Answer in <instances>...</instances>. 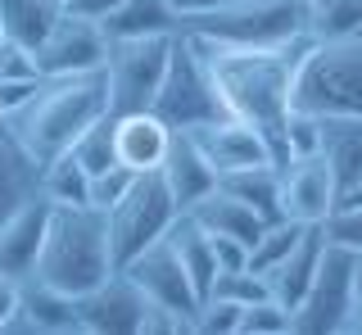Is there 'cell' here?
<instances>
[{
    "mask_svg": "<svg viewBox=\"0 0 362 335\" xmlns=\"http://www.w3.org/2000/svg\"><path fill=\"white\" fill-rule=\"evenodd\" d=\"M199 41V37H195ZM313 37L276 41V46H226V41H199L209 73L218 82L235 118H245L254 131H263L272 159L290 163L286 150V127L294 114V73H299L303 54H308Z\"/></svg>",
    "mask_w": 362,
    "mask_h": 335,
    "instance_id": "6da1fadb",
    "label": "cell"
},
{
    "mask_svg": "<svg viewBox=\"0 0 362 335\" xmlns=\"http://www.w3.org/2000/svg\"><path fill=\"white\" fill-rule=\"evenodd\" d=\"M109 109V82L105 69L95 73H64V77H45L37 86V95L9 118L14 136L28 145V154L37 163H50L68 154L82 131H90Z\"/></svg>",
    "mask_w": 362,
    "mask_h": 335,
    "instance_id": "7a4b0ae2",
    "label": "cell"
},
{
    "mask_svg": "<svg viewBox=\"0 0 362 335\" xmlns=\"http://www.w3.org/2000/svg\"><path fill=\"white\" fill-rule=\"evenodd\" d=\"M113 272H118V259L109 245V218L90 204H54L32 276L82 299L95 286H105Z\"/></svg>",
    "mask_w": 362,
    "mask_h": 335,
    "instance_id": "3957f363",
    "label": "cell"
},
{
    "mask_svg": "<svg viewBox=\"0 0 362 335\" xmlns=\"http://www.w3.org/2000/svg\"><path fill=\"white\" fill-rule=\"evenodd\" d=\"M181 32L226 46H276L308 37V0H222L204 14L181 18Z\"/></svg>",
    "mask_w": 362,
    "mask_h": 335,
    "instance_id": "277c9868",
    "label": "cell"
},
{
    "mask_svg": "<svg viewBox=\"0 0 362 335\" xmlns=\"http://www.w3.org/2000/svg\"><path fill=\"white\" fill-rule=\"evenodd\" d=\"M294 109L362 118V37L313 41L294 73Z\"/></svg>",
    "mask_w": 362,
    "mask_h": 335,
    "instance_id": "5b68a950",
    "label": "cell"
},
{
    "mask_svg": "<svg viewBox=\"0 0 362 335\" xmlns=\"http://www.w3.org/2000/svg\"><path fill=\"white\" fill-rule=\"evenodd\" d=\"M150 109L168 122V127H177V131H195V127H204V122L231 118V109H226V100L218 91V82H213L209 59H204V50H199L195 37L177 32L173 59H168V73H163V86H158V95H154Z\"/></svg>",
    "mask_w": 362,
    "mask_h": 335,
    "instance_id": "8992f818",
    "label": "cell"
},
{
    "mask_svg": "<svg viewBox=\"0 0 362 335\" xmlns=\"http://www.w3.org/2000/svg\"><path fill=\"white\" fill-rule=\"evenodd\" d=\"M109 245H113V259L132 263L141 249H150L154 240H163L168 231H173V222L181 218L173 191H168L163 172H141L136 177V186L127 191L118 208H109Z\"/></svg>",
    "mask_w": 362,
    "mask_h": 335,
    "instance_id": "52a82bcc",
    "label": "cell"
},
{
    "mask_svg": "<svg viewBox=\"0 0 362 335\" xmlns=\"http://www.w3.org/2000/svg\"><path fill=\"white\" fill-rule=\"evenodd\" d=\"M177 37H122L109 41L105 59V82H109V109L113 114H132V109H150L158 86H163L168 59H173Z\"/></svg>",
    "mask_w": 362,
    "mask_h": 335,
    "instance_id": "ba28073f",
    "label": "cell"
},
{
    "mask_svg": "<svg viewBox=\"0 0 362 335\" xmlns=\"http://www.w3.org/2000/svg\"><path fill=\"white\" fill-rule=\"evenodd\" d=\"M354 267H358V254L354 249L326 240L322 267H317L308 295H303L299 308H294V335H339L349 308H354V299H358Z\"/></svg>",
    "mask_w": 362,
    "mask_h": 335,
    "instance_id": "9c48e42d",
    "label": "cell"
},
{
    "mask_svg": "<svg viewBox=\"0 0 362 335\" xmlns=\"http://www.w3.org/2000/svg\"><path fill=\"white\" fill-rule=\"evenodd\" d=\"M118 272H127L132 281L154 299V304L181 312V317L190 322V335H195V312H199V304H204V295L195 290L190 272L181 267V259H177V249H173V240H168V236L154 240L150 249H141L132 263H122Z\"/></svg>",
    "mask_w": 362,
    "mask_h": 335,
    "instance_id": "30bf717a",
    "label": "cell"
},
{
    "mask_svg": "<svg viewBox=\"0 0 362 335\" xmlns=\"http://www.w3.org/2000/svg\"><path fill=\"white\" fill-rule=\"evenodd\" d=\"M105 59H109L105 23H95V18H82V14H68V9H59L54 28L45 32V41L37 46L41 77L95 73V69H105Z\"/></svg>",
    "mask_w": 362,
    "mask_h": 335,
    "instance_id": "8fae6325",
    "label": "cell"
},
{
    "mask_svg": "<svg viewBox=\"0 0 362 335\" xmlns=\"http://www.w3.org/2000/svg\"><path fill=\"white\" fill-rule=\"evenodd\" d=\"M0 335H86L82 304L68 290L41 281V276H28L18 286V312L5 322Z\"/></svg>",
    "mask_w": 362,
    "mask_h": 335,
    "instance_id": "7c38bea8",
    "label": "cell"
},
{
    "mask_svg": "<svg viewBox=\"0 0 362 335\" xmlns=\"http://www.w3.org/2000/svg\"><path fill=\"white\" fill-rule=\"evenodd\" d=\"M339 182L322 154H299L281 163V208L294 222H326L335 213Z\"/></svg>",
    "mask_w": 362,
    "mask_h": 335,
    "instance_id": "4fadbf2b",
    "label": "cell"
},
{
    "mask_svg": "<svg viewBox=\"0 0 362 335\" xmlns=\"http://www.w3.org/2000/svg\"><path fill=\"white\" fill-rule=\"evenodd\" d=\"M82 304V327L86 335H141L145 327V290L127 272H113L105 286L77 299Z\"/></svg>",
    "mask_w": 362,
    "mask_h": 335,
    "instance_id": "5bb4252c",
    "label": "cell"
},
{
    "mask_svg": "<svg viewBox=\"0 0 362 335\" xmlns=\"http://www.w3.org/2000/svg\"><path fill=\"white\" fill-rule=\"evenodd\" d=\"M195 145L204 150V159L213 163L218 182L226 172H240V168H258V163H276L263 141V131H254L245 118H218V122H204V127L190 131Z\"/></svg>",
    "mask_w": 362,
    "mask_h": 335,
    "instance_id": "9a60e30c",
    "label": "cell"
},
{
    "mask_svg": "<svg viewBox=\"0 0 362 335\" xmlns=\"http://www.w3.org/2000/svg\"><path fill=\"white\" fill-rule=\"evenodd\" d=\"M50 199L32 195L28 204H18L14 213L0 227V276H14V281H28L37 272L41 245H45V227H50Z\"/></svg>",
    "mask_w": 362,
    "mask_h": 335,
    "instance_id": "2e32d148",
    "label": "cell"
},
{
    "mask_svg": "<svg viewBox=\"0 0 362 335\" xmlns=\"http://www.w3.org/2000/svg\"><path fill=\"white\" fill-rule=\"evenodd\" d=\"M173 131L154 109H132V114H113V150H118V163L132 168V172H158L168 159V145H173Z\"/></svg>",
    "mask_w": 362,
    "mask_h": 335,
    "instance_id": "e0dca14e",
    "label": "cell"
},
{
    "mask_svg": "<svg viewBox=\"0 0 362 335\" xmlns=\"http://www.w3.org/2000/svg\"><path fill=\"white\" fill-rule=\"evenodd\" d=\"M158 172H163V182H168V191H173L181 213H190L209 191H218V172L204 159V150L195 145L190 131H173V145H168V159Z\"/></svg>",
    "mask_w": 362,
    "mask_h": 335,
    "instance_id": "ac0fdd59",
    "label": "cell"
},
{
    "mask_svg": "<svg viewBox=\"0 0 362 335\" xmlns=\"http://www.w3.org/2000/svg\"><path fill=\"white\" fill-rule=\"evenodd\" d=\"M322 254H326V222H308V227H303V236H299V245H294L286 259L267 272L272 299H281L290 312L299 308V299L308 295L317 267H322Z\"/></svg>",
    "mask_w": 362,
    "mask_h": 335,
    "instance_id": "d6986e66",
    "label": "cell"
},
{
    "mask_svg": "<svg viewBox=\"0 0 362 335\" xmlns=\"http://www.w3.org/2000/svg\"><path fill=\"white\" fill-rule=\"evenodd\" d=\"M41 168L28 154V145L14 136L9 118H0V227L18 204H28L32 195H41Z\"/></svg>",
    "mask_w": 362,
    "mask_h": 335,
    "instance_id": "ffe728a7",
    "label": "cell"
},
{
    "mask_svg": "<svg viewBox=\"0 0 362 335\" xmlns=\"http://www.w3.org/2000/svg\"><path fill=\"white\" fill-rule=\"evenodd\" d=\"M190 218H195L204 231H213V236H235V240H245L249 249H254V240L263 236V227H267V222L258 218V208H249L245 199L231 195L226 186H218V191L204 195L199 204L190 208Z\"/></svg>",
    "mask_w": 362,
    "mask_h": 335,
    "instance_id": "44dd1931",
    "label": "cell"
},
{
    "mask_svg": "<svg viewBox=\"0 0 362 335\" xmlns=\"http://www.w3.org/2000/svg\"><path fill=\"white\" fill-rule=\"evenodd\" d=\"M317 118H322V145H317V154L331 163L339 191L362 182V118H354V114H317Z\"/></svg>",
    "mask_w": 362,
    "mask_h": 335,
    "instance_id": "7402d4cb",
    "label": "cell"
},
{
    "mask_svg": "<svg viewBox=\"0 0 362 335\" xmlns=\"http://www.w3.org/2000/svg\"><path fill=\"white\" fill-rule=\"evenodd\" d=\"M181 32V14L168 0H122L118 9L105 18V37L122 41V37H177Z\"/></svg>",
    "mask_w": 362,
    "mask_h": 335,
    "instance_id": "603a6c76",
    "label": "cell"
},
{
    "mask_svg": "<svg viewBox=\"0 0 362 335\" xmlns=\"http://www.w3.org/2000/svg\"><path fill=\"white\" fill-rule=\"evenodd\" d=\"M168 240H173V249H177V259L181 267L190 272V281H195V290L204 299L213 295V281H218V259H213V236L199 227L190 213H181L173 222V231H168Z\"/></svg>",
    "mask_w": 362,
    "mask_h": 335,
    "instance_id": "cb8c5ba5",
    "label": "cell"
},
{
    "mask_svg": "<svg viewBox=\"0 0 362 335\" xmlns=\"http://www.w3.org/2000/svg\"><path fill=\"white\" fill-rule=\"evenodd\" d=\"M218 186H226L231 195H240L249 208H258L263 222H281V168L276 163H258V168H240V172H226Z\"/></svg>",
    "mask_w": 362,
    "mask_h": 335,
    "instance_id": "d4e9b609",
    "label": "cell"
},
{
    "mask_svg": "<svg viewBox=\"0 0 362 335\" xmlns=\"http://www.w3.org/2000/svg\"><path fill=\"white\" fill-rule=\"evenodd\" d=\"M59 0H0V18H5L9 41H23V46L37 50L45 41V32L59 18Z\"/></svg>",
    "mask_w": 362,
    "mask_h": 335,
    "instance_id": "484cf974",
    "label": "cell"
},
{
    "mask_svg": "<svg viewBox=\"0 0 362 335\" xmlns=\"http://www.w3.org/2000/svg\"><path fill=\"white\" fill-rule=\"evenodd\" d=\"M308 37L313 41L362 37V0H308Z\"/></svg>",
    "mask_w": 362,
    "mask_h": 335,
    "instance_id": "4316f807",
    "label": "cell"
},
{
    "mask_svg": "<svg viewBox=\"0 0 362 335\" xmlns=\"http://www.w3.org/2000/svg\"><path fill=\"white\" fill-rule=\"evenodd\" d=\"M41 195L50 204H90V172L73 154H59L41 168Z\"/></svg>",
    "mask_w": 362,
    "mask_h": 335,
    "instance_id": "83f0119b",
    "label": "cell"
},
{
    "mask_svg": "<svg viewBox=\"0 0 362 335\" xmlns=\"http://www.w3.org/2000/svg\"><path fill=\"white\" fill-rule=\"evenodd\" d=\"M303 227H308V222H294V218L267 222V227H263V236H258V240H254V249H249V267L267 276L272 267H276V263H281V259H286V254L294 249V245H299Z\"/></svg>",
    "mask_w": 362,
    "mask_h": 335,
    "instance_id": "f1b7e54d",
    "label": "cell"
},
{
    "mask_svg": "<svg viewBox=\"0 0 362 335\" xmlns=\"http://www.w3.org/2000/svg\"><path fill=\"white\" fill-rule=\"evenodd\" d=\"M68 154H73V159L82 163L90 177L118 163V150H113V114H105V118H100V122H95L90 131H82V141H77V145H73Z\"/></svg>",
    "mask_w": 362,
    "mask_h": 335,
    "instance_id": "f546056e",
    "label": "cell"
},
{
    "mask_svg": "<svg viewBox=\"0 0 362 335\" xmlns=\"http://www.w3.org/2000/svg\"><path fill=\"white\" fill-rule=\"evenodd\" d=\"M213 295H218V299H231V304H240V308H249V304H258V299H267L272 286H267L263 272H254V267H235V272H218Z\"/></svg>",
    "mask_w": 362,
    "mask_h": 335,
    "instance_id": "4dcf8cb0",
    "label": "cell"
},
{
    "mask_svg": "<svg viewBox=\"0 0 362 335\" xmlns=\"http://www.w3.org/2000/svg\"><path fill=\"white\" fill-rule=\"evenodd\" d=\"M294 335V312L281 304V299H258L240 312V335Z\"/></svg>",
    "mask_w": 362,
    "mask_h": 335,
    "instance_id": "1f68e13d",
    "label": "cell"
},
{
    "mask_svg": "<svg viewBox=\"0 0 362 335\" xmlns=\"http://www.w3.org/2000/svg\"><path fill=\"white\" fill-rule=\"evenodd\" d=\"M136 177H141V172H132V168H122V163L95 172V177H90V208H100V213L118 208L122 199H127V191L136 186Z\"/></svg>",
    "mask_w": 362,
    "mask_h": 335,
    "instance_id": "d6a6232c",
    "label": "cell"
},
{
    "mask_svg": "<svg viewBox=\"0 0 362 335\" xmlns=\"http://www.w3.org/2000/svg\"><path fill=\"white\" fill-rule=\"evenodd\" d=\"M240 312H245L240 304L209 295L195 312V335H240Z\"/></svg>",
    "mask_w": 362,
    "mask_h": 335,
    "instance_id": "836d02e7",
    "label": "cell"
},
{
    "mask_svg": "<svg viewBox=\"0 0 362 335\" xmlns=\"http://www.w3.org/2000/svg\"><path fill=\"white\" fill-rule=\"evenodd\" d=\"M317 145H322V118L308 114V109H294V114H290V127H286L290 159H299V154H317Z\"/></svg>",
    "mask_w": 362,
    "mask_h": 335,
    "instance_id": "e575fe53",
    "label": "cell"
},
{
    "mask_svg": "<svg viewBox=\"0 0 362 335\" xmlns=\"http://www.w3.org/2000/svg\"><path fill=\"white\" fill-rule=\"evenodd\" d=\"M0 77H5V82H37L41 77L37 50L23 46V41H5V46H0Z\"/></svg>",
    "mask_w": 362,
    "mask_h": 335,
    "instance_id": "d590c367",
    "label": "cell"
},
{
    "mask_svg": "<svg viewBox=\"0 0 362 335\" xmlns=\"http://www.w3.org/2000/svg\"><path fill=\"white\" fill-rule=\"evenodd\" d=\"M326 240L344 245V249L362 254V204H349V208H335L326 218Z\"/></svg>",
    "mask_w": 362,
    "mask_h": 335,
    "instance_id": "8d00e7d4",
    "label": "cell"
},
{
    "mask_svg": "<svg viewBox=\"0 0 362 335\" xmlns=\"http://www.w3.org/2000/svg\"><path fill=\"white\" fill-rule=\"evenodd\" d=\"M213 236V231H209ZM213 259H218V272H235V267H249V245L235 236H213Z\"/></svg>",
    "mask_w": 362,
    "mask_h": 335,
    "instance_id": "74e56055",
    "label": "cell"
},
{
    "mask_svg": "<svg viewBox=\"0 0 362 335\" xmlns=\"http://www.w3.org/2000/svg\"><path fill=\"white\" fill-rule=\"evenodd\" d=\"M122 0H64L68 14H82V18H95V23H105V18L118 9Z\"/></svg>",
    "mask_w": 362,
    "mask_h": 335,
    "instance_id": "f35d334b",
    "label": "cell"
},
{
    "mask_svg": "<svg viewBox=\"0 0 362 335\" xmlns=\"http://www.w3.org/2000/svg\"><path fill=\"white\" fill-rule=\"evenodd\" d=\"M18 286L23 281H14V276H0V331H5V322L18 312Z\"/></svg>",
    "mask_w": 362,
    "mask_h": 335,
    "instance_id": "ab89813d",
    "label": "cell"
},
{
    "mask_svg": "<svg viewBox=\"0 0 362 335\" xmlns=\"http://www.w3.org/2000/svg\"><path fill=\"white\" fill-rule=\"evenodd\" d=\"M168 5H173L177 14H181V18H190V14H204V9L222 5V0H168Z\"/></svg>",
    "mask_w": 362,
    "mask_h": 335,
    "instance_id": "60d3db41",
    "label": "cell"
},
{
    "mask_svg": "<svg viewBox=\"0 0 362 335\" xmlns=\"http://www.w3.org/2000/svg\"><path fill=\"white\" fill-rule=\"evenodd\" d=\"M339 335H362V299H354V308H349L344 327H339Z\"/></svg>",
    "mask_w": 362,
    "mask_h": 335,
    "instance_id": "b9f144b4",
    "label": "cell"
},
{
    "mask_svg": "<svg viewBox=\"0 0 362 335\" xmlns=\"http://www.w3.org/2000/svg\"><path fill=\"white\" fill-rule=\"evenodd\" d=\"M354 290H358V299H362V254H358V267H354Z\"/></svg>",
    "mask_w": 362,
    "mask_h": 335,
    "instance_id": "7bdbcfd3",
    "label": "cell"
},
{
    "mask_svg": "<svg viewBox=\"0 0 362 335\" xmlns=\"http://www.w3.org/2000/svg\"><path fill=\"white\" fill-rule=\"evenodd\" d=\"M5 41H9V32H5V18H0V46H5Z\"/></svg>",
    "mask_w": 362,
    "mask_h": 335,
    "instance_id": "ee69618b",
    "label": "cell"
},
{
    "mask_svg": "<svg viewBox=\"0 0 362 335\" xmlns=\"http://www.w3.org/2000/svg\"><path fill=\"white\" fill-rule=\"evenodd\" d=\"M59 5H64V0H59Z\"/></svg>",
    "mask_w": 362,
    "mask_h": 335,
    "instance_id": "f6af8a7d",
    "label": "cell"
}]
</instances>
